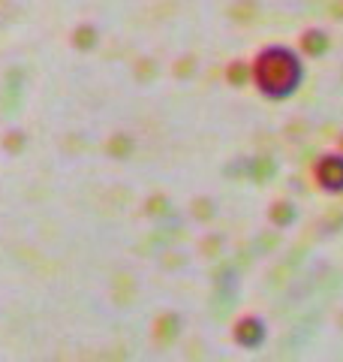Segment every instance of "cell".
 <instances>
[{
	"mask_svg": "<svg viewBox=\"0 0 343 362\" xmlns=\"http://www.w3.org/2000/svg\"><path fill=\"white\" fill-rule=\"evenodd\" d=\"M313 185L325 197H343V151H325L313 160Z\"/></svg>",
	"mask_w": 343,
	"mask_h": 362,
	"instance_id": "2",
	"label": "cell"
},
{
	"mask_svg": "<svg viewBox=\"0 0 343 362\" xmlns=\"http://www.w3.org/2000/svg\"><path fill=\"white\" fill-rule=\"evenodd\" d=\"M307 64L304 54L292 45L271 42L262 45L250 61V85L256 88L259 97L271 100V103H286L304 88Z\"/></svg>",
	"mask_w": 343,
	"mask_h": 362,
	"instance_id": "1",
	"label": "cell"
},
{
	"mask_svg": "<svg viewBox=\"0 0 343 362\" xmlns=\"http://www.w3.org/2000/svg\"><path fill=\"white\" fill-rule=\"evenodd\" d=\"M229 335H232L235 347H241V350H259V347L268 344V323H265V317H259V314H241L232 323Z\"/></svg>",
	"mask_w": 343,
	"mask_h": 362,
	"instance_id": "3",
	"label": "cell"
},
{
	"mask_svg": "<svg viewBox=\"0 0 343 362\" xmlns=\"http://www.w3.org/2000/svg\"><path fill=\"white\" fill-rule=\"evenodd\" d=\"M337 151H343V133H340V145H337Z\"/></svg>",
	"mask_w": 343,
	"mask_h": 362,
	"instance_id": "9",
	"label": "cell"
},
{
	"mask_svg": "<svg viewBox=\"0 0 343 362\" xmlns=\"http://www.w3.org/2000/svg\"><path fill=\"white\" fill-rule=\"evenodd\" d=\"M268 223L277 226V230H289V226L299 223V206L289 199H274L268 206Z\"/></svg>",
	"mask_w": 343,
	"mask_h": 362,
	"instance_id": "5",
	"label": "cell"
},
{
	"mask_svg": "<svg viewBox=\"0 0 343 362\" xmlns=\"http://www.w3.org/2000/svg\"><path fill=\"white\" fill-rule=\"evenodd\" d=\"M178 332H181V317L178 314H163L154 326V338L163 341V344H169L172 338H178Z\"/></svg>",
	"mask_w": 343,
	"mask_h": 362,
	"instance_id": "6",
	"label": "cell"
},
{
	"mask_svg": "<svg viewBox=\"0 0 343 362\" xmlns=\"http://www.w3.org/2000/svg\"><path fill=\"white\" fill-rule=\"evenodd\" d=\"M226 82L232 88H247L250 85V61H232L226 66Z\"/></svg>",
	"mask_w": 343,
	"mask_h": 362,
	"instance_id": "7",
	"label": "cell"
},
{
	"mask_svg": "<svg viewBox=\"0 0 343 362\" xmlns=\"http://www.w3.org/2000/svg\"><path fill=\"white\" fill-rule=\"evenodd\" d=\"M328 49H331V37L323 28H307L301 33V40H299V52L304 54V58H311V61L325 58Z\"/></svg>",
	"mask_w": 343,
	"mask_h": 362,
	"instance_id": "4",
	"label": "cell"
},
{
	"mask_svg": "<svg viewBox=\"0 0 343 362\" xmlns=\"http://www.w3.org/2000/svg\"><path fill=\"white\" fill-rule=\"evenodd\" d=\"M94 42H97V37H94V30H90V28L76 33V45H85V49H88V45H94Z\"/></svg>",
	"mask_w": 343,
	"mask_h": 362,
	"instance_id": "8",
	"label": "cell"
}]
</instances>
